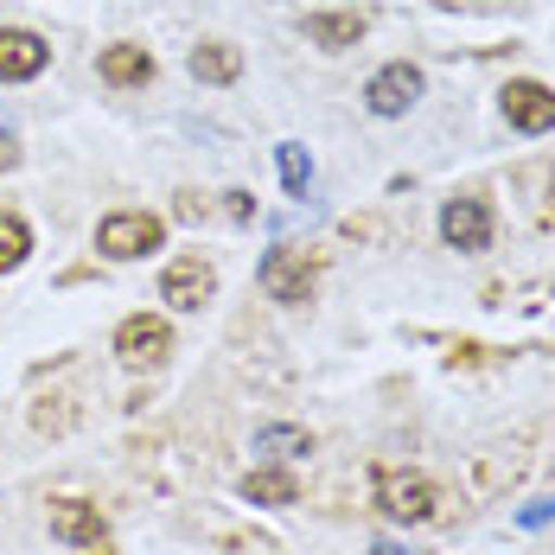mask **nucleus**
<instances>
[{
  "instance_id": "1",
  "label": "nucleus",
  "mask_w": 555,
  "mask_h": 555,
  "mask_svg": "<svg viewBox=\"0 0 555 555\" xmlns=\"http://www.w3.org/2000/svg\"><path fill=\"white\" fill-rule=\"evenodd\" d=\"M160 243H167V223L154 218V211H109V218L96 223V249L115 256V262H141Z\"/></svg>"
},
{
  "instance_id": "2",
  "label": "nucleus",
  "mask_w": 555,
  "mask_h": 555,
  "mask_svg": "<svg viewBox=\"0 0 555 555\" xmlns=\"http://www.w3.org/2000/svg\"><path fill=\"white\" fill-rule=\"evenodd\" d=\"M167 351H172V326L154 320V313H128V320L115 326V358H121L128 371H160Z\"/></svg>"
},
{
  "instance_id": "3",
  "label": "nucleus",
  "mask_w": 555,
  "mask_h": 555,
  "mask_svg": "<svg viewBox=\"0 0 555 555\" xmlns=\"http://www.w3.org/2000/svg\"><path fill=\"white\" fill-rule=\"evenodd\" d=\"M441 236H447V249H460V256L492 249V205H486L479 192L447 198V205H441Z\"/></svg>"
},
{
  "instance_id": "4",
  "label": "nucleus",
  "mask_w": 555,
  "mask_h": 555,
  "mask_svg": "<svg viewBox=\"0 0 555 555\" xmlns=\"http://www.w3.org/2000/svg\"><path fill=\"white\" fill-rule=\"evenodd\" d=\"M499 103H504V121H511L517 134H550L555 128V90L537 83V77H511L499 90Z\"/></svg>"
},
{
  "instance_id": "5",
  "label": "nucleus",
  "mask_w": 555,
  "mask_h": 555,
  "mask_svg": "<svg viewBox=\"0 0 555 555\" xmlns=\"http://www.w3.org/2000/svg\"><path fill=\"white\" fill-rule=\"evenodd\" d=\"M415 96H422V70L402 57V64H384L371 83H364V109L384 115V121H396V115L415 109Z\"/></svg>"
},
{
  "instance_id": "6",
  "label": "nucleus",
  "mask_w": 555,
  "mask_h": 555,
  "mask_svg": "<svg viewBox=\"0 0 555 555\" xmlns=\"http://www.w3.org/2000/svg\"><path fill=\"white\" fill-rule=\"evenodd\" d=\"M262 294L269 300H287V307H300V300H313V262H307V249H269L262 256Z\"/></svg>"
},
{
  "instance_id": "7",
  "label": "nucleus",
  "mask_w": 555,
  "mask_h": 555,
  "mask_svg": "<svg viewBox=\"0 0 555 555\" xmlns=\"http://www.w3.org/2000/svg\"><path fill=\"white\" fill-rule=\"evenodd\" d=\"M211 294H218V275H211V262H205V256H172V262H167V275H160V300H167V307L198 313Z\"/></svg>"
},
{
  "instance_id": "8",
  "label": "nucleus",
  "mask_w": 555,
  "mask_h": 555,
  "mask_svg": "<svg viewBox=\"0 0 555 555\" xmlns=\"http://www.w3.org/2000/svg\"><path fill=\"white\" fill-rule=\"evenodd\" d=\"M377 504H384L396 524H428L435 517V486L422 473H384L377 479Z\"/></svg>"
},
{
  "instance_id": "9",
  "label": "nucleus",
  "mask_w": 555,
  "mask_h": 555,
  "mask_svg": "<svg viewBox=\"0 0 555 555\" xmlns=\"http://www.w3.org/2000/svg\"><path fill=\"white\" fill-rule=\"evenodd\" d=\"M52 537L57 543H77V550L109 555V530H103V511L83 499H57L52 504Z\"/></svg>"
},
{
  "instance_id": "10",
  "label": "nucleus",
  "mask_w": 555,
  "mask_h": 555,
  "mask_svg": "<svg viewBox=\"0 0 555 555\" xmlns=\"http://www.w3.org/2000/svg\"><path fill=\"white\" fill-rule=\"evenodd\" d=\"M52 64V46L26 26H0V83H26Z\"/></svg>"
},
{
  "instance_id": "11",
  "label": "nucleus",
  "mask_w": 555,
  "mask_h": 555,
  "mask_svg": "<svg viewBox=\"0 0 555 555\" xmlns=\"http://www.w3.org/2000/svg\"><path fill=\"white\" fill-rule=\"evenodd\" d=\"M96 70H103V83H115V90H134V83H154V52L147 46H103Z\"/></svg>"
},
{
  "instance_id": "12",
  "label": "nucleus",
  "mask_w": 555,
  "mask_h": 555,
  "mask_svg": "<svg viewBox=\"0 0 555 555\" xmlns=\"http://www.w3.org/2000/svg\"><path fill=\"white\" fill-rule=\"evenodd\" d=\"M364 33H371L364 13H307V39H313L320 52H345V46H358Z\"/></svg>"
},
{
  "instance_id": "13",
  "label": "nucleus",
  "mask_w": 555,
  "mask_h": 555,
  "mask_svg": "<svg viewBox=\"0 0 555 555\" xmlns=\"http://www.w3.org/2000/svg\"><path fill=\"white\" fill-rule=\"evenodd\" d=\"M256 453L275 460V466H287V460H307V453H313V435L294 428V422H275V428H256Z\"/></svg>"
},
{
  "instance_id": "14",
  "label": "nucleus",
  "mask_w": 555,
  "mask_h": 555,
  "mask_svg": "<svg viewBox=\"0 0 555 555\" xmlns=\"http://www.w3.org/2000/svg\"><path fill=\"white\" fill-rule=\"evenodd\" d=\"M249 504H294L300 499V486H294V473H281V466H256V473H243V486H236Z\"/></svg>"
},
{
  "instance_id": "15",
  "label": "nucleus",
  "mask_w": 555,
  "mask_h": 555,
  "mask_svg": "<svg viewBox=\"0 0 555 555\" xmlns=\"http://www.w3.org/2000/svg\"><path fill=\"white\" fill-rule=\"evenodd\" d=\"M192 77H198V83H236V77H243V57H236V46H218V39H211V46L192 52Z\"/></svg>"
},
{
  "instance_id": "16",
  "label": "nucleus",
  "mask_w": 555,
  "mask_h": 555,
  "mask_svg": "<svg viewBox=\"0 0 555 555\" xmlns=\"http://www.w3.org/2000/svg\"><path fill=\"white\" fill-rule=\"evenodd\" d=\"M275 160H281V185H287V198H307V185H313V160H307V147H300V141H281Z\"/></svg>"
},
{
  "instance_id": "17",
  "label": "nucleus",
  "mask_w": 555,
  "mask_h": 555,
  "mask_svg": "<svg viewBox=\"0 0 555 555\" xmlns=\"http://www.w3.org/2000/svg\"><path fill=\"white\" fill-rule=\"evenodd\" d=\"M26 256H33V230L20 218H0V275H13Z\"/></svg>"
},
{
  "instance_id": "18",
  "label": "nucleus",
  "mask_w": 555,
  "mask_h": 555,
  "mask_svg": "<svg viewBox=\"0 0 555 555\" xmlns=\"http://www.w3.org/2000/svg\"><path fill=\"white\" fill-rule=\"evenodd\" d=\"M555 517V499H543V504H530V511H524V524H530V530H537V524H550Z\"/></svg>"
},
{
  "instance_id": "19",
  "label": "nucleus",
  "mask_w": 555,
  "mask_h": 555,
  "mask_svg": "<svg viewBox=\"0 0 555 555\" xmlns=\"http://www.w3.org/2000/svg\"><path fill=\"white\" fill-rule=\"evenodd\" d=\"M223 198H230V205H223L230 218H249V211H256V205H249V192H223Z\"/></svg>"
},
{
  "instance_id": "20",
  "label": "nucleus",
  "mask_w": 555,
  "mask_h": 555,
  "mask_svg": "<svg viewBox=\"0 0 555 555\" xmlns=\"http://www.w3.org/2000/svg\"><path fill=\"white\" fill-rule=\"evenodd\" d=\"M371 555H402V550H389V543H377V550H371Z\"/></svg>"
},
{
  "instance_id": "21",
  "label": "nucleus",
  "mask_w": 555,
  "mask_h": 555,
  "mask_svg": "<svg viewBox=\"0 0 555 555\" xmlns=\"http://www.w3.org/2000/svg\"><path fill=\"white\" fill-rule=\"evenodd\" d=\"M453 7H460V0H453ZM466 7H486V0H466Z\"/></svg>"
},
{
  "instance_id": "22",
  "label": "nucleus",
  "mask_w": 555,
  "mask_h": 555,
  "mask_svg": "<svg viewBox=\"0 0 555 555\" xmlns=\"http://www.w3.org/2000/svg\"><path fill=\"white\" fill-rule=\"evenodd\" d=\"M550 192H555V179H550Z\"/></svg>"
}]
</instances>
